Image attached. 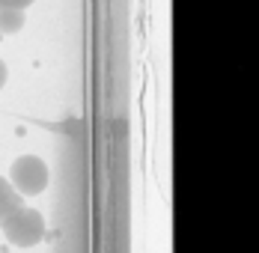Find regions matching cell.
<instances>
[{"label":"cell","mask_w":259,"mask_h":253,"mask_svg":"<svg viewBox=\"0 0 259 253\" xmlns=\"http://www.w3.org/2000/svg\"><path fill=\"white\" fill-rule=\"evenodd\" d=\"M0 227L15 247H33L45 235V218L30 205H18V208H12L9 215L0 218Z\"/></svg>","instance_id":"6da1fadb"},{"label":"cell","mask_w":259,"mask_h":253,"mask_svg":"<svg viewBox=\"0 0 259 253\" xmlns=\"http://www.w3.org/2000/svg\"><path fill=\"white\" fill-rule=\"evenodd\" d=\"M9 182L21 197H36L48 188V164L36 155H21L9 167Z\"/></svg>","instance_id":"7a4b0ae2"},{"label":"cell","mask_w":259,"mask_h":253,"mask_svg":"<svg viewBox=\"0 0 259 253\" xmlns=\"http://www.w3.org/2000/svg\"><path fill=\"white\" fill-rule=\"evenodd\" d=\"M24 27V9L0 6V33H18Z\"/></svg>","instance_id":"3957f363"},{"label":"cell","mask_w":259,"mask_h":253,"mask_svg":"<svg viewBox=\"0 0 259 253\" xmlns=\"http://www.w3.org/2000/svg\"><path fill=\"white\" fill-rule=\"evenodd\" d=\"M18 205H24V202H21V194L12 188V182H9V179L0 176V218H3V215H9V212H12V208H18Z\"/></svg>","instance_id":"277c9868"},{"label":"cell","mask_w":259,"mask_h":253,"mask_svg":"<svg viewBox=\"0 0 259 253\" xmlns=\"http://www.w3.org/2000/svg\"><path fill=\"white\" fill-rule=\"evenodd\" d=\"M33 0H0V6H15V9H27Z\"/></svg>","instance_id":"5b68a950"},{"label":"cell","mask_w":259,"mask_h":253,"mask_svg":"<svg viewBox=\"0 0 259 253\" xmlns=\"http://www.w3.org/2000/svg\"><path fill=\"white\" fill-rule=\"evenodd\" d=\"M6 75H9V72H6V63L0 60V90H3V83H6Z\"/></svg>","instance_id":"8992f818"}]
</instances>
